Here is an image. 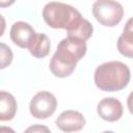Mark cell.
<instances>
[{"mask_svg":"<svg viewBox=\"0 0 133 133\" xmlns=\"http://www.w3.org/2000/svg\"><path fill=\"white\" fill-rule=\"evenodd\" d=\"M86 50L87 47L84 41L70 36L61 39L50 61L51 72L60 78L70 76L74 72L77 62L85 55Z\"/></svg>","mask_w":133,"mask_h":133,"instance_id":"obj_1","label":"cell"},{"mask_svg":"<svg viewBox=\"0 0 133 133\" xmlns=\"http://www.w3.org/2000/svg\"><path fill=\"white\" fill-rule=\"evenodd\" d=\"M130 69L122 61H108L100 64L94 75L96 85L104 91H117L130 81Z\"/></svg>","mask_w":133,"mask_h":133,"instance_id":"obj_2","label":"cell"},{"mask_svg":"<svg viewBox=\"0 0 133 133\" xmlns=\"http://www.w3.org/2000/svg\"><path fill=\"white\" fill-rule=\"evenodd\" d=\"M45 22L52 28H62L66 32L73 30L83 19L73 6L62 2H48L43 9Z\"/></svg>","mask_w":133,"mask_h":133,"instance_id":"obj_3","label":"cell"},{"mask_svg":"<svg viewBox=\"0 0 133 133\" xmlns=\"http://www.w3.org/2000/svg\"><path fill=\"white\" fill-rule=\"evenodd\" d=\"M92 14L100 24L113 27L122 21L124 8L122 4L116 1L98 0L92 4Z\"/></svg>","mask_w":133,"mask_h":133,"instance_id":"obj_4","label":"cell"},{"mask_svg":"<svg viewBox=\"0 0 133 133\" xmlns=\"http://www.w3.org/2000/svg\"><path fill=\"white\" fill-rule=\"evenodd\" d=\"M57 107V100L53 94L47 90L38 91L30 101L29 110L36 118H47L51 116Z\"/></svg>","mask_w":133,"mask_h":133,"instance_id":"obj_5","label":"cell"},{"mask_svg":"<svg viewBox=\"0 0 133 133\" xmlns=\"http://www.w3.org/2000/svg\"><path fill=\"white\" fill-rule=\"evenodd\" d=\"M56 126L63 132L71 133L81 130L85 125V117L76 110H64L56 118Z\"/></svg>","mask_w":133,"mask_h":133,"instance_id":"obj_6","label":"cell"},{"mask_svg":"<svg viewBox=\"0 0 133 133\" xmlns=\"http://www.w3.org/2000/svg\"><path fill=\"white\" fill-rule=\"evenodd\" d=\"M98 114L107 122H116L123 115V105L116 98H104L97 106Z\"/></svg>","mask_w":133,"mask_h":133,"instance_id":"obj_7","label":"cell"},{"mask_svg":"<svg viewBox=\"0 0 133 133\" xmlns=\"http://www.w3.org/2000/svg\"><path fill=\"white\" fill-rule=\"evenodd\" d=\"M9 33H10L11 41L17 46H19L20 48L28 49V47L35 34V31L31 27L30 24L23 22V21H19V22L14 23V25L10 28Z\"/></svg>","mask_w":133,"mask_h":133,"instance_id":"obj_8","label":"cell"},{"mask_svg":"<svg viewBox=\"0 0 133 133\" xmlns=\"http://www.w3.org/2000/svg\"><path fill=\"white\" fill-rule=\"evenodd\" d=\"M17 101L8 91H0V121H9L14 118L17 112Z\"/></svg>","mask_w":133,"mask_h":133,"instance_id":"obj_9","label":"cell"},{"mask_svg":"<svg viewBox=\"0 0 133 133\" xmlns=\"http://www.w3.org/2000/svg\"><path fill=\"white\" fill-rule=\"evenodd\" d=\"M28 50L33 57L43 58L47 56L50 52V39L44 33H36L34 34Z\"/></svg>","mask_w":133,"mask_h":133,"instance_id":"obj_10","label":"cell"},{"mask_svg":"<svg viewBox=\"0 0 133 133\" xmlns=\"http://www.w3.org/2000/svg\"><path fill=\"white\" fill-rule=\"evenodd\" d=\"M132 19H129L122 35L117 41V49L124 56L131 58L133 56V33H132Z\"/></svg>","mask_w":133,"mask_h":133,"instance_id":"obj_11","label":"cell"},{"mask_svg":"<svg viewBox=\"0 0 133 133\" xmlns=\"http://www.w3.org/2000/svg\"><path fill=\"white\" fill-rule=\"evenodd\" d=\"M92 31H94V27L90 24V22L86 19H82L81 22L73 30H71L66 33H68V36H70V37H75V38L85 42L86 39H88L91 36Z\"/></svg>","mask_w":133,"mask_h":133,"instance_id":"obj_12","label":"cell"},{"mask_svg":"<svg viewBox=\"0 0 133 133\" xmlns=\"http://www.w3.org/2000/svg\"><path fill=\"white\" fill-rule=\"evenodd\" d=\"M12 51L4 43H0V70L8 66L12 61Z\"/></svg>","mask_w":133,"mask_h":133,"instance_id":"obj_13","label":"cell"},{"mask_svg":"<svg viewBox=\"0 0 133 133\" xmlns=\"http://www.w3.org/2000/svg\"><path fill=\"white\" fill-rule=\"evenodd\" d=\"M24 133H51V131L47 126L36 124L28 127Z\"/></svg>","mask_w":133,"mask_h":133,"instance_id":"obj_14","label":"cell"},{"mask_svg":"<svg viewBox=\"0 0 133 133\" xmlns=\"http://www.w3.org/2000/svg\"><path fill=\"white\" fill-rule=\"evenodd\" d=\"M5 28H6V23H5V19L2 15H0V36L4 33L5 31Z\"/></svg>","mask_w":133,"mask_h":133,"instance_id":"obj_15","label":"cell"},{"mask_svg":"<svg viewBox=\"0 0 133 133\" xmlns=\"http://www.w3.org/2000/svg\"><path fill=\"white\" fill-rule=\"evenodd\" d=\"M0 133H16L14 129L6 126H0Z\"/></svg>","mask_w":133,"mask_h":133,"instance_id":"obj_16","label":"cell"},{"mask_svg":"<svg viewBox=\"0 0 133 133\" xmlns=\"http://www.w3.org/2000/svg\"><path fill=\"white\" fill-rule=\"evenodd\" d=\"M15 1L14 0H10V1H0V6H8V5H10V4H12Z\"/></svg>","mask_w":133,"mask_h":133,"instance_id":"obj_17","label":"cell"},{"mask_svg":"<svg viewBox=\"0 0 133 133\" xmlns=\"http://www.w3.org/2000/svg\"><path fill=\"white\" fill-rule=\"evenodd\" d=\"M102 133H114V132H112V131H104Z\"/></svg>","mask_w":133,"mask_h":133,"instance_id":"obj_18","label":"cell"}]
</instances>
